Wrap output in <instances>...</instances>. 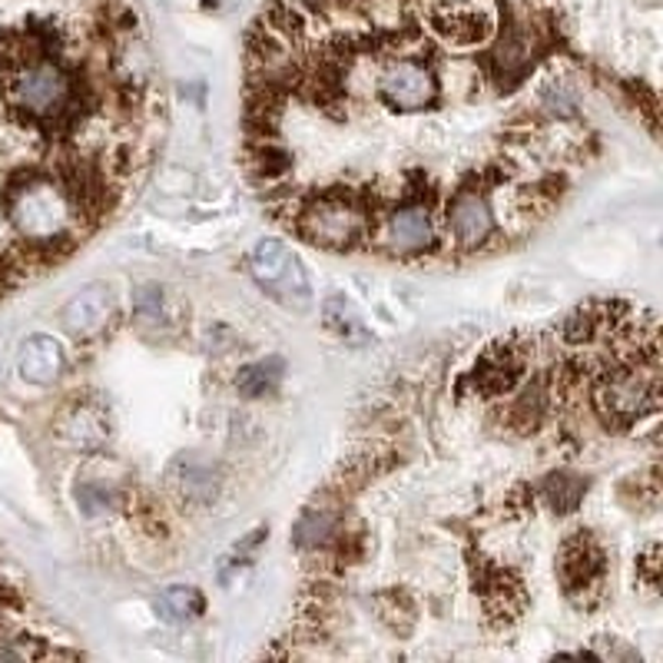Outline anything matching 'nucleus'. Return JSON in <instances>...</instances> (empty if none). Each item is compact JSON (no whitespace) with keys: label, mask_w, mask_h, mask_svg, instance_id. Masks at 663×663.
<instances>
[{"label":"nucleus","mask_w":663,"mask_h":663,"mask_svg":"<svg viewBox=\"0 0 663 663\" xmlns=\"http://www.w3.org/2000/svg\"><path fill=\"white\" fill-rule=\"evenodd\" d=\"M525 369H528V352L521 346L494 342L481 355L471 382L484 398H505V395H511L518 388V382L525 378Z\"/></svg>","instance_id":"nucleus-5"},{"label":"nucleus","mask_w":663,"mask_h":663,"mask_svg":"<svg viewBox=\"0 0 663 663\" xmlns=\"http://www.w3.org/2000/svg\"><path fill=\"white\" fill-rule=\"evenodd\" d=\"M279 378H282V362L266 359V362H256V365H245L239 372L236 385L249 398H266V395H273L279 388Z\"/></svg>","instance_id":"nucleus-17"},{"label":"nucleus","mask_w":663,"mask_h":663,"mask_svg":"<svg viewBox=\"0 0 663 663\" xmlns=\"http://www.w3.org/2000/svg\"><path fill=\"white\" fill-rule=\"evenodd\" d=\"M378 97L385 107L411 113V110H425L438 100V80L435 73L411 60V57H391L382 73H378Z\"/></svg>","instance_id":"nucleus-4"},{"label":"nucleus","mask_w":663,"mask_h":663,"mask_svg":"<svg viewBox=\"0 0 663 663\" xmlns=\"http://www.w3.org/2000/svg\"><path fill=\"white\" fill-rule=\"evenodd\" d=\"M336 531H339V511L315 505L299 518V525L292 531V541L299 547H305V551H315V547H325L332 538H336Z\"/></svg>","instance_id":"nucleus-14"},{"label":"nucleus","mask_w":663,"mask_h":663,"mask_svg":"<svg viewBox=\"0 0 663 663\" xmlns=\"http://www.w3.org/2000/svg\"><path fill=\"white\" fill-rule=\"evenodd\" d=\"M57 435L73 451H100L110 438V414L97 401H76L60 419Z\"/></svg>","instance_id":"nucleus-9"},{"label":"nucleus","mask_w":663,"mask_h":663,"mask_svg":"<svg viewBox=\"0 0 663 663\" xmlns=\"http://www.w3.org/2000/svg\"><path fill=\"white\" fill-rule=\"evenodd\" d=\"M435 239L432 229V216L425 206H401L388 216L385 229H382V242L391 249V253H422Z\"/></svg>","instance_id":"nucleus-10"},{"label":"nucleus","mask_w":663,"mask_h":663,"mask_svg":"<svg viewBox=\"0 0 663 663\" xmlns=\"http://www.w3.org/2000/svg\"><path fill=\"white\" fill-rule=\"evenodd\" d=\"M640 580L647 591H656L660 584V557H656V547H650L643 557H640Z\"/></svg>","instance_id":"nucleus-19"},{"label":"nucleus","mask_w":663,"mask_h":663,"mask_svg":"<svg viewBox=\"0 0 663 663\" xmlns=\"http://www.w3.org/2000/svg\"><path fill=\"white\" fill-rule=\"evenodd\" d=\"M113 318V296L107 286H87L76 292L63 309V328L73 339H97Z\"/></svg>","instance_id":"nucleus-8"},{"label":"nucleus","mask_w":663,"mask_h":663,"mask_svg":"<svg viewBox=\"0 0 663 663\" xmlns=\"http://www.w3.org/2000/svg\"><path fill=\"white\" fill-rule=\"evenodd\" d=\"M601 574H604V551L591 534H574L570 541H564L557 557V577L567 594L591 588Z\"/></svg>","instance_id":"nucleus-7"},{"label":"nucleus","mask_w":663,"mask_h":663,"mask_svg":"<svg viewBox=\"0 0 663 663\" xmlns=\"http://www.w3.org/2000/svg\"><path fill=\"white\" fill-rule=\"evenodd\" d=\"M156 611L162 620H170V624H190L203 614V594L196 588H166L159 598H156Z\"/></svg>","instance_id":"nucleus-16"},{"label":"nucleus","mask_w":663,"mask_h":663,"mask_svg":"<svg viewBox=\"0 0 663 663\" xmlns=\"http://www.w3.org/2000/svg\"><path fill=\"white\" fill-rule=\"evenodd\" d=\"M249 273L253 279L276 299L282 302L286 309H309L312 305V286H309V276L299 263V256L292 253L289 245L276 242V239H263L253 256H249Z\"/></svg>","instance_id":"nucleus-2"},{"label":"nucleus","mask_w":663,"mask_h":663,"mask_svg":"<svg viewBox=\"0 0 663 663\" xmlns=\"http://www.w3.org/2000/svg\"><path fill=\"white\" fill-rule=\"evenodd\" d=\"M544 502L557 511V515H570L577 505H580V497L588 494V478H580V474H570V471H554L544 478Z\"/></svg>","instance_id":"nucleus-15"},{"label":"nucleus","mask_w":663,"mask_h":663,"mask_svg":"<svg viewBox=\"0 0 663 663\" xmlns=\"http://www.w3.org/2000/svg\"><path fill=\"white\" fill-rule=\"evenodd\" d=\"M448 226H451V236H455L458 245L474 249L484 239H491V232H494V213H491V206H487V200L481 193L465 190V193L455 196V203L448 209Z\"/></svg>","instance_id":"nucleus-11"},{"label":"nucleus","mask_w":663,"mask_h":663,"mask_svg":"<svg viewBox=\"0 0 663 663\" xmlns=\"http://www.w3.org/2000/svg\"><path fill=\"white\" fill-rule=\"evenodd\" d=\"M299 232L309 242L328 245V249H349L359 239H365L369 232V216L362 213L359 203L339 196V193H328L318 196L315 203H309L299 216Z\"/></svg>","instance_id":"nucleus-3"},{"label":"nucleus","mask_w":663,"mask_h":663,"mask_svg":"<svg viewBox=\"0 0 663 663\" xmlns=\"http://www.w3.org/2000/svg\"><path fill=\"white\" fill-rule=\"evenodd\" d=\"M67 365V355H63V346L53 339V336H31L24 346H21V355H17V369L27 382L34 385H50L60 378Z\"/></svg>","instance_id":"nucleus-12"},{"label":"nucleus","mask_w":663,"mask_h":663,"mask_svg":"<svg viewBox=\"0 0 663 663\" xmlns=\"http://www.w3.org/2000/svg\"><path fill=\"white\" fill-rule=\"evenodd\" d=\"M166 478H170L173 494L190 508H209L219 494V471L200 455H180L166 471Z\"/></svg>","instance_id":"nucleus-6"},{"label":"nucleus","mask_w":663,"mask_h":663,"mask_svg":"<svg viewBox=\"0 0 663 663\" xmlns=\"http://www.w3.org/2000/svg\"><path fill=\"white\" fill-rule=\"evenodd\" d=\"M322 315H325V325L336 332L339 339H346L352 346H369L372 342V332L365 328L362 315L352 309V302L346 296H328L322 302Z\"/></svg>","instance_id":"nucleus-13"},{"label":"nucleus","mask_w":663,"mask_h":663,"mask_svg":"<svg viewBox=\"0 0 663 663\" xmlns=\"http://www.w3.org/2000/svg\"><path fill=\"white\" fill-rule=\"evenodd\" d=\"M133 309L143 322H159L162 318V289L156 286H143L136 296H133Z\"/></svg>","instance_id":"nucleus-18"},{"label":"nucleus","mask_w":663,"mask_h":663,"mask_svg":"<svg viewBox=\"0 0 663 663\" xmlns=\"http://www.w3.org/2000/svg\"><path fill=\"white\" fill-rule=\"evenodd\" d=\"M73 83L60 60H37L17 70L4 91H0V110L14 123H53L70 110Z\"/></svg>","instance_id":"nucleus-1"}]
</instances>
